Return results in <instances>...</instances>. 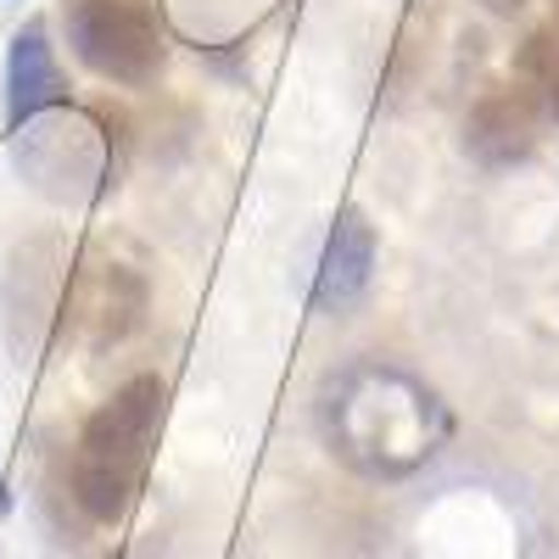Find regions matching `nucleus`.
<instances>
[{"label": "nucleus", "mask_w": 559, "mask_h": 559, "mask_svg": "<svg viewBox=\"0 0 559 559\" xmlns=\"http://www.w3.org/2000/svg\"><path fill=\"white\" fill-rule=\"evenodd\" d=\"M163 414H168V386L157 376H134L84 419L73 448V498L96 526H118L146 492Z\"/></svg>", "instance_id": "2"}, {"label": "nucleus", "mask_w": 559, "mask_h": 559, "mask_svg": "<svg viewBox=\"0 0 559 559\" xmlns=\"http://www.w3.org/2000/svg\"><path fill=\"white\" fill-rule=\"evenodd\" d=\"M68 107V79L57 68V45L51 28L39 17H28L12 34V51H7V123L23 129L45 112H62Z\"/></svg>", "instance_id": "6"}, {"label": "nucleus", "mask_w": 559, "mask_h": 559, "mask_svg": "<svg viewBox=\"0 0 559 559\" xmlns=\"http://www.w3.org/2000/svg\"><path fill=\"white\" fill-rule=\"evenodd\" d=\"M481 7H487L492 17H515V12L526 7V0H481Z\"/></svg>", "instance_id": "9"}, {"label": "nucleus", "mask_w": 559, "mask_h": 559, "mask_svg": "<svg viewBox=\"0 0 559 559\" xmlns=\"http://www.w3.org/2000/svg\"><path fill=\"white\" fill-rule=\"evenodd\" d=\"M73 57L107 84H152L163 73L168 39L152 0H68L62 7Z\"/></svg>", "instance_id": "3"}, {"label": "nucleus", "mask_w": 559, "mask_h": 559, "mask_svg": "<svg viewBox=\"0 0 559 559\" xmlns=\"http://www.w3.org/2000/svg\"><path fill=\"white\" fill-rule=\"evenodd\" d=\"M324 419H331L342 459H353L369 476H403L414 464H426L448 437L437 397L386 364H364L353 376H342L331 386Z\"/></svg>", "instance_id": "1"}, {"label": "nucleus", "mask_w": 559, "mask_h": 559, "mask_svg": "<svg viewBox=\"0 0 559 559\" xmlns=\"http://www.w3.org/2000/svg\"><path fill=\"white\" fill-rule=\"evenodd\" d=\"M521 84L537 96L543 118L559 123V34L554 28L526 34V45H521Z\"/></svg>", "instance_id": "8"}, {"label": "nucleus", "mask_w": 559, "mask_h": 559, "mask_svg": "<svg viewBox=\"0 0 559 559\" xmlns=\"http://www.w3.org/2000/svg\"><path fill=\"white\" fill-rule=\"evenodd\" d=\"M543 140V107L526 84H498L471 107V123H464V146H471L476 163L487 168H515L537 152Z\"/></svg>", "instance_id": "5"}, {"label": "nucleus", "mask_w": 559, "mask_h": 559, "mask_svg": "<svg viewBox=\"0 0 559 559\" xmlns=\"http://www.w3.org/2000/svg\"><path fill=\"white\" fill-rule=\"evenodd\" d=\"M369 274H376V224L358 207H347L331 229V241H324L319 280H313V308L319 313H347L369 292Z\"/></svg>", "instance_id": "7"}, {"label": "nucleus", "mask_w": 559, "mask_h": 559, "mask_svg": "<svg viewBox=\"0 0 559 559\" xmlns=\"http://www.w3.org/2000/svg\"><path fill=\"white\" fill-rule=\"evenodd\" d=\"M554 23H559V0H554Z\"/></svg>", "instance_id": "10"}, {"label": "nucleus", "mask_w": 559, "mask_h": 559, "mask_svg": "<svg viewBox=\"0 0 559 559\" xmlns=\"http://www.w3.org/2000/svg\"><path fill=\"white\" fill-rule=\"evenodd\" d=\"M140 319H146V280L129 263L84 247L73 258V269L62 274V297H57L62 342H73L84 353H107L140 331Z\"/></svg>", "instance_id": "4"}]
</instances>
